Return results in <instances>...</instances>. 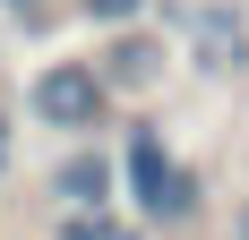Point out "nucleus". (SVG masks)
I'll return each instance as SVG.
<instances>
[{"label": "nucleus", "mask_w": 249, "mask_h": 240, "mask_svg": "<svg viewBox=\"0 0 249 240\" xmlns=\"http://www.w3.org/2000/svg\"><path fill=\"white\" fill-rule=\"evenodd\" d=\"M129 189H138V215L146 223H189V206H198V189H189V171L172 163V146L155 137V129H129Z\"/></svg>", "instance_id": "obj_1"}, {"label": "nucleus", "mask_w": 249, "mask_h": 240, "mask_svg": "<svg viewBox=\"0 0 249 240\" xmlns=\"http://www.w3.org/2000/svg\"><path fill=\"white\" fill-rule=\"evenodd\" d=\"M35 112H43L52 129H95V112H103V69H86V60L43 69V77H35Z\"/></svg>", "instance_id": "obj_2"}, {"label": "nucleus", "mask_w": 249, "mask_h": 240, "mask_svg": "<svg viewBox=\"0 0 249 240\" xmlns=\"http://www.w3.org/2000/svg\"><path fill=\"white\" fill-rule=\"evenodd\" d=\"M103 189H112V163H103V154H77V163H60V197H69L77 215H86V206H103Z\"/></svg>", "instance_id": "obj_3"}, {"label": "nucleus", "mask_w": 249, "mask_h": 240, "mask_svg": "<svg viewBox=\"0 0 249 240\" xmlns=\"http://www.w3.org/2000/svg\"><path fill=\"white\" fill-rule=\"evenodd\" d=\"M60 240H138V232H121L103 206H86V215H69V223H60Z\"/></svg>", "instance_id": "obj_4"}, {"label": "nucleus", "mask_w": 249, "mask_h": 240, "mask_svg": "<svg viewBox=\"0 0 249 240\" xmlns=\"http://www.w3.org/2000/svg\"><path fill=\"white\" fill-rule=\"evenodd\" d=\"M138 9H146V0H86V17H95V26H129Z\"/></svg>", "instance_id": "obj_5"}, {"label": "nucleus", "mask_w": 249, "mask_h": 240, "mask_svg": "<svg viewBox=\"0 0 249 240\" xmlns=\"http://www.w3.org/2000/svg\"><path fill=\"white\" fill-rule=\"evenodd\" d=\"M0 163H9V120H0Z\"/></svg>", "instance_id": "obj_6"}]
</instances>
